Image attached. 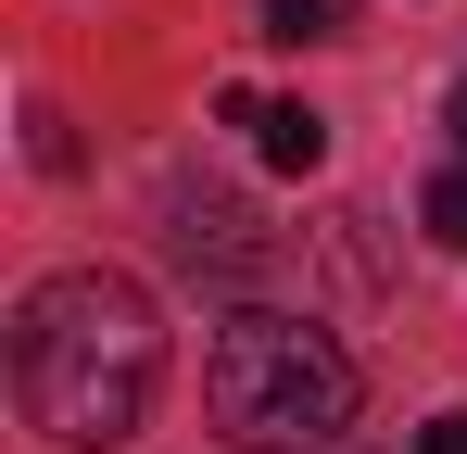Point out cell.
I'll list each match as a JSON object with an SVG mask.
<instances>
[{
  "label": "cell",
  "mask_w": 467,
  "mask_h": 454,
  "mask_svg": "<svg viewBox=\"0 0 467 454\" xmlns=\"http://www.w3.org/2000/svg\"><path fill=\"white\" fill-rule=\"evenodd\" d=\"M13 391L26 417L51 429L64 454H114L152 429V391H164V315L140 278L114 265H64L13 303Z\"/></svg>",
  "instance_id": "1"
},
{
  "label": "cell",
  "mask_w": 467,
  "mask_h": 454,
  "mask_svg": "<svg viewBox=\"0 0 467 454\" xmlns=\"http://www.w3.org/2000/svg\"><path fill=\"white\" fill-rule=\"evenodd\" d=\"M442 127H455V151H467V88H455V101H442Z\"/></svg>",
  "instance_id": "7"
},
{
  "label": "cell",
  "mask_w": 467,
  "mask_h": 454,
  "mask_svg": "<svg viewBox=\"0 0 467 454\" xmlns=\"http://www.w3.org/2000/svg\"><path fill=\"white\" fill-rule=\"evenodd\" d=\"M265 38H278V51H316V38H341V0H265Z\"/></svg>",
  "instance_id": "4"
},
{
  "label": "cell",
  "mask_w": 467,
  "mask_h": 454,
  "mask_svg": "<svg viewBox=\"0 0 467 454\" xmlns=\"http://www.w3.org/2000/svg\"><path fill=\"white\" fill-rule=\"evenodd\" d=\"M417 454H467V417H430V429H417Z\"/></svg>",
  "instance_id": "6"
},
{
  "label": "cell",
  "mask_w": 467,
  "mask_h": 454,
  "mask_svg": "<svg viewBox=\"0 0 467 454\" xmlns=\"http://www.w3.org/2000/svg\"><path fill=\"white\" fill-rule=\"evenodd\" d=\"M253 139H265L278 177H316V164H328V114H316V101H253Z\"/></svg>",
  "instance_id": "3"
},
{
  "label": "cell",
  "mask_w": 467,
  "mask_h": 454,
  "mask_svg": "<svg viewBox=\"0 0 467 454\" xmlns=\"http://www.w3.org/2000/svg\"><path fill=\"white\" fill-rule=\"evenodd\" d=\"M202 404L240 454H328L354 429V354L316 328V315H278V303H240L202 341Z\"/></svg>",
  "instance_id": "2"
},
{
  "label": "cell",
  "mask_w": 467,
  "mask_h": 454,
  "mask_svg": "<svg viewBox=\"0 0 467 454\" xmlns=\"http://www.w3.org/2000/svg\"><path fill=\"white\" fill-rule=\"evenodd\" d=\"M417 215H430L442 253H467V164H455V177H430V202H417Z\"/></svg>",
  "instance_id": "5"
}]
</instances>
